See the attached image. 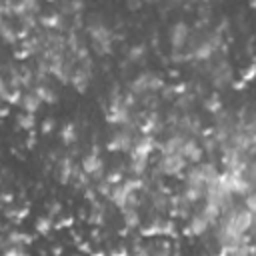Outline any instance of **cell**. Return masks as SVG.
I'll return each instance as SVG.
<instances>
[{
    "instance_id": "cell-1",
    "label": "cell",
    "mask_w": 256,
    "mask_h": 256,
    "mask_svg": "<svg viewBox=\"0 0 256 256\" xmlns=\"http://www.w3.org/2000/svg\"><path fill=\"white\" fill-rule=\"evenodd\" d=\"M88 32H90V38L96 46V52L98 54H110L112 52V30L102 24V22H94L88 26Z\"/></svg>"
},
{
    "instance_id": "cell-2",
    "label": "cell",
    "mask_w": 256,
    "mask_h": 256,
    "mask_svg": "<svg viewBox=\"0 0 256 256\" xmlns=\"http://www.w3.org/2000/svg\"><path fill=\"white\" fill-rule=\"evenodd\" d=\"M106 120L110 124H120V126H128L130 124V110L124 106L118 88H114V92L110 94V108L106 112Z\"/></svg>"
},
{
    "instance_id": "cell-3",
    "label": "cell",
    "mask_w": 256,
    "mask_h": 256,
    "mask_svg": "<svg viewBox=\"0 0 256 256\" xmlns=\"http://www.w3.org/2000/svg\"><path fill=\"white\" fill-rule=\"evenodd\" d=\"M162 86H164V82H162V78L158 74H154V72H142V74H138L132 80L130 92L134 96L136 94H152L156 90H162Z\"/></svg>"
},
{
    "instance_id": "cell-4",
    "label": "cell",
    "mask_w": 256,
    "mask_h": 256,
    "mask_svg": "<svg viewBox=\"0 0 256 256\" xmlns=\"http://www.w3.org/2000/svg\"><path fill=\"white\" fill-rule=\"evenodd\" d=\"M42 60H44V58H42ZM46 62H48V72H50L52 76H56V78H58L60 82H64V84L70 82L72 72H74V66H72L70 58H64V54H56V56L48 58Z\"/></svg>"
},
{
    "instance_id": "cell-5",
    "label": "cell",
    "mask_w": 256,
    "mask_h": 256,
    "mask_svg": "<svg viewBox=\"0 0 256 256\" xmlns=\"http://www.w3.org/2000/svg\"><path fill=\"white\" fill-rule=\"evenodd\" d=\"M158 170L164 176H180L186 170V160L182 154H166L158 160Z\"/></svg>"
},
{
    "instance_id": "cell-6",
    "label": "cell",
    "mask_w": 256,
    "mask_h": 256,
    "mask_svg": "<svg viewBox=\"0 0 256 256\" xmlns=\"http://www.w3.org/2000/svg\"><path fill=\"white\" fill-rule=\"evenodd\" d=\"M156 138L152 134H142L138 138H134V144L130 148V158H140V160H148L150 154L156 148Z\"/></svg>"
},
{
    "instance_id": "cell-7",
    "label": "cell",
    "mask_w": 256,
    "mask_h": 256,
    "mask_svg": "<svg viewBox=\"0 0 256 256\" xmlns=\"http://www.w3.org/2000/svg\"><path fill=\"white\" fill-rule=\"evenodd\" d=\"M188 38H190V26L186 22L180 20V22L172 24V28H170V46H172L174 54H180L184 50Z\"/></svg>"
},
{
    "instance_id": "cell-8",
    "label": "cell",
    "mask_w": 256,
    "mask_h": 256,
    "mask_svg": "<svg viewBox=\"0 0 256 256\" xmlns=\"http://www.w3.org/2000/svg\"><path fill=\"white\" fill-rule=\"evenodd\" d=\"M70 84H72L74 90L80 92V94L88 90V86H90V58L84 60V62H80L78 68H74L72 78H70Z\"/></svg>"
},
{
    "instance_id": "cell-9",
    "label": "cell",
    "mask_w": 256,
    "mask_h": 256,
    "mask_svg": "<svg viewBox=\"0 0 256 256\" xmlns=\"http://www.w3.org/2000/svg\"><path fill=\"white\" fill-rule=\"evenodd\" d=\"M132 144H134L132 130L124 128V130H118V132H116V134H114V136L108 140L106 148H108L110 152H130Z\"/></svg>"
},
{
    "instance_id": "cell-10",
    "label": "cell",
    "mask_w": 256,
    "mask_h": 256,
    "mask_svg": "<svg viewBox=\"0 0 256 256\" xmlns=\"http://www.w3.org/2000/svg\"><path fill=\"white\" fill-rule=\"evenodd\" d=\"M80 166H82V172L84 174H88L90 178H94V180H102L104 176V160L100 158V154H86L84 158H82V162H80Z\"/></svg>"
},
{
    "instance_id": "cell-11",
    "label": "cell",
    "mask_w": 256,
    "mask_h": 256,
    "mask_svg": "<svg viewBox=\"0 0 256 256\" xmlns=\"http://www.w3.org/2000/svg\"><path fill=\"white\" fill-rule=\"evenodd\" d=\"M230 80H232V68H230V64L226 60L218 62L216 68L212 70V84L216 88H222V86L230 84Z\"/></svg>"
},
{
    "instance_id": "cell-12",
    "label": "cell",
    "mask_w": 256,
    "mask_h": 256,
    "mask_svg": "<svg viewBox=\"0 0 256 256\" xmlns=\"http://www.w3.org/2000/svg\"><path fill=\"white\" fill-rule=\"evenodd\" d=\"M182 158L188 162H192V164H200V160H202V146L194 140V138H186V142H184V146H182Z\"/></svg>"
},
{
    "instance_id": "cell-13",
    "label": "cell",
    "mask_w": 256,
    "mask_h": 256,
    "mask_svg": "<svg viewBox=\"0 0 256 256\" xmlns=\"http://www.w3.org/2000/svg\"><path fill=\"white\" fill-rule=\"evenodd\" d=\"M186 142V136L184 134H172L170 138H166L162 144H160V150H162V156L166 154H180L182 152V146Z\"/></svg>"
},
{
    "instance_id": "cell-14",
    "label": "cell",
    "mask_w": 256,
    "mask_h": 256,
    "mask_svg": "<svg viewBox=\"0 0 256 256\" xmlns=\"http://www.w3.org/2000/svg\"><path fill=\"white\" fill-rule=\"evenodd\" d=\"M168 206H170V214L174 218H188L192 204H188L182 196H170L168 198Z\"/></svg>"
},
{
    "instance_id": "cell-15",
    "label": "cell",
    "mask_w": 256,
    "mask_h": 256,
    "mask_svg": "<svg viewBox=\"0 0 256 256\" xmlns=\"http://www.w3.org/2000/svg\"><path fill=\"white\" fill-rule=\"evenodd\" d=\"M210 228V224L200 216V212L198 214H194L190 220H188V224H186V234L188 236H202L206 230Z\"/></svg>"
},
{
    "instance_id": "cell-16",
    "label": "cell",
    "mask_w": 256,
    "mask_h": 256,
    "mask_svg": "<svg viewBox=\"0 0 256 256\" xmlns=\"http://www.w3.org/2000/svg\"><path fill=\"white\" fill-rule=\"evenodd\" d=\"M38 22L40 26L48 28V30H62L64 26V16L60 12H48V14H42L38 16Z\"/></svg>"
},
{
    "instance_id": "cell-17",
    "label": "cell",
    "mask_w": 256,
    "mask_h": 256,
    "mask_svg": "<svg viewBox=\"0 0 256 256\" xmlns=\"http://www.w3.org/2000/svg\"><path fill=\"white\" fill-rule=\"evenodd\" d=\"M72 172H74V162H72V158H68V156L60 158V162H58V180H60L62 184L70 182V180H72Z\"/></svg>"
},
{
    "instance_id": "cell-18",
    "label": "cell",
    "mask_w": 256,
    "mask_h": 256,
    "mask_svg": "<svg viewBox=\"0 0 256 256\" xmlns=\"http://www.w3.org/2000/svg\"><path fill=\"white\" fill-rule=\"evenodd\" d=\"M40 98L34 94V92H26V94H22V102H20V106H22V110L26 112V114H36L38 112V108H40Z\"/></svg>"
},
{
    "instance_id": "cell-19",
    "label": "cell",
    "mask_w": 256,
    "mask_h": 256,
    "mask_svg": "<svg viewBox=\"0 0 256 256\" xmlns=\"http://www.w3.org/2000/svg\"><path fill=\"white\" fill-rule=\"evenodd\" d=\"M180 196H182L188 204H196L198 200L204 198V186H192V184H186Z\"/></svg>"
},
{
    "instance_id": "cell-20",
    "label": "cell",
    "mask_w": 256,
    "mask_h": 256,
    "mask_svg": "<svg viewBox=\"0 0 256 256\" xmlns=\"http://www.w3.org/2000/svg\"><path fill=\"white\" fill-rule=\"evenodd\" d=\"M32 92L40 98V102H46V104H56L58 102V94L50 86H46V84H38Z\"/></svg>"
},
{
    "instance_id": "cell-21",
    "label": "cell",
    "mask_w": 256,
    "mask_h": 256,
    "mask_svg": "<svg viewBox=\"0 0 256 256\" xmlns=\"http://www.w3.org/2000/svg\"><path fill=\"white\" fill-rule=\"evenodd\" d=\"M220 214H222V212H220V208H218L216 204H210V202H206V204H204V208L200 210V216H202L210 226H212V224H216V220L220 218Z\"/></svg>"
},
{
    "instance_id": "cell-22",
    "label": "cell",
    "mask_w": 256,
    "mask_h": 256,
    "mask_svg": "<svg viewBox=\"0 0 256 256\" xmlns=\"http://www.w3.org/2000/svg\"><path fill=\"white\" fill-rule=\"evenodd\" d=\"M0 38H2L4 42H8V44H16V42H18L16 28H14L10 22H6V20L0 22Z\"/></svg>"
},
{
    "instance_id": "cell-23",
    "label": "cell",
    "mask_w": 256,
    "mask_h": 256,
    "mask_svg": "<svg viewBox=\"0 0 256 256\" xmlns=\"http://www.w3.org/2000/svg\"><path fill=\"white\" fill-rule=\"evenodd\" d=\"M184 180H186V184H192V186H204V174H202L200 164L192 166V168L186 172Z\"/></svg>"
},
{
    "instance_id": "cell-24",
    "label": "cell",
    "mask_w": 256,
    "mask_h": 256,
    "mask_svg": "<svg viewBox=\"0 0 256 256\" xmlns=\"http://www.w3.org/2000/svg\"><path fill=\"white\" fill-rule=\"evenodd\" d=\"M156 130H160V122H158V116L152 112V114H148V116L144 118V122L140 124V132H142V134H152V132H156Z\"/></svg>"
},
{
    "instance_id": "cell-25",
    "label": "cell",
    "mask_w": 256,
    "mask_h": 256,
    "mask_svg": "<svg viewBox=\"0 0 256 256\" xmlns=\"http://www.w3.org/2000/svg\"><path fill=\"white\" fill-rule=\"evenodd\" d=\"M122 216H124V224L128 230L132 228H138L140 226V214L136 208H128V210H122Z\"/></svg>"
},
{
    "instance_id": "cell-26",
    "label": "cell",
    "mask_w": 256,
    "mask_h": 256,
    "mask_svg": "<svg viewBox=\"0 0 256 256\" xmlns=\"http://www.w3.org/2000/svg\"><path fill=\"white\" fill-rule=\"evenodd\" d=\"M6 242H8V246H24V244L32 242V236L26 234V232H10Z\"/></svg>"
},
{
    "instance_id": "cell-27",
    "label": "cell",
    "mask_w": 256,
    "mask_h": 256,
    "mask_svg": "<svg viewBox=\"0 0 256 256\" xmlns=\"http://www.w3.org/2000/svg\"><path fill=\"white\" fill-rule=\"evenodd\" d=\"M204 108L208 110V112H212V114H220L222 112V100H220V96L218 94H210L206 100H204Z\"/></svg>"
},
{
    "instance_id": "cell-28",
    "label": "cell",
    "mask_w": 256,
    "mask_h": 256,
    "mask_svg": "<svg viewBox=\"0 0 256 256\" xmlns=\"http://www.w3.org/2000/svg\"><path fill=\"white\" fill-rule=\"evenodd\" d=\"M90 224H94V226H102V224H104V208H102V204H98L96 200L92 202V212H90Z\"/></svg>"
},
{
    "instance_id": "cell-29",
    "label": "cell",
    "mask_w": 256,
    "mask_h": 256,
    "mask_svg": "<svg viewBox=\"0 0 256 256\" xmlns=\"http://www.w3.org/2000/svg\"><path fill=\"white\" fill-rule=\"evenodd\" d=\"M162 222L164 220H154L146 228H140V234L146 236V238H150V236H162Z\"/></svg>"
},
{
    "instance_id": "cell-30",
    "label": "cell",
    "mask_w": 256,
    "mask_h": 256,
    "mask_svg": "<svg viewBox=\"0 0 256 256\" xmlns=\"http://www.w3.org/2000/svg\"><path fill=\"white\" fill-rule=\"evenodd\" d=\"M60 138H62V142H64L66 146L74 144V142H76V128H74V124H66V126L60 130Z\"/></svg>"
},
{
    "instance_id": "cell-31",
    "label": "cell",
    "mask_w": 256,
    "mask_h": 256,
    "mask_svg": "<svg viewBox=\"0 0 256 256\" xmlns=\"http://www.w3.org/2000/svg\"><path fill=\"white\" fill-rule=\"evenodd\" d=\"M50 230H52V218L50 216H40L36 220V232L42 234V236H46Z\"/></svg>"
},
{
    "instance_id": "cell-32",
    "label": "cell",
    "mask_w": 256,
    "mask_h": 256,
    "mask_svg": "<svg viewBox=\"0 0 256 256\" xmlns=\"http://www.w3.org/2000/svg\"><path fill=\"white\" fill-rule=\"evenodd\" d=\"M18 126H20L22 130H32V128L36 126V118H34V114H26V112H22V114L18 116Z\"/></svg>"
},
{
    "instance_id": "cell-33",
    "label": "cell",
    "mask_w": 256,
    "mask_h": 256,
    "mask_svg": "<svg viewBox=\"0 0 256 256\" xmlns=\"http://www.w3.org/2000/svg\"><path fill=\"white\" fill-rule=\"evenodd\" d=\"M144 54H146V46H144V44H136V46L130 48V52H128V60H130V62H138Z\"/></svg>"
},
{
    "instance_id": "cell-34",
    "label": "cell",
    "mask_w": 256,
    "mask_h": 256,
    "mask_svg": "<svg viewBox=\"0 0 256 256\" xmlns=\"http://www.w3.org/2000/svg\"><path fill=\"white\" fill-rule=\"evenodd\" d=\"M2 256H30V254L24 250V246H6Z\"/></svg>"
},
{
    "instance_id": "cell-35",
    "label": "cell",
    "mask_w": 256,
    "mask_h": 256,
    "mask_svg": "<svg viewBox=\"0 0 256 256\" xmlns=\"http://www.w3.org/2000/svg\"><path fill=\"white\" fill-rule=\"evenodd\" d=\"M8 104H20L22 102V90L20 88H16V90H8V94H6V98H4Z\"/></svg>"
},
{
    "instance_id": "cell-36",
    "label": "cell",
    "mask_w": 256,
    "mask_h": 256,
    "mask_svg": "<svg viewBox=\"0 0 256 256\" xmlns=\"http://www.w3.org/2000/svg\"><path fill=\"white\" fill-rule=\"evenodd\" d=\"M104 180H106L110 186H116V184H120V182L124 180V176H122V172H120V170H114V172H110Z\"/></svg>"
},
{
    "instance_id": "cell-37",
    "label": "cell",
    "mask_w": 256,
    "mask_h": 256,
    "mask_svg": "<svg viewBox=\"0 0 256 256\" xmlns=\"http://www.w3.org/2000/svg\"><path fill=\"white\" fill-rule=\"evenodd\" d=\"M94 192H98L100 196H110V192H112V186H110V184H108V182L102 178V180L98 182V186H96V190H94Z\"/></svg>"
},
{
    "instance_id": "cell-38",
    "label": "cell",
    "mask_w": 256,
    "mask_h": 256,
    "mask_svg": "<svg viewBox=\"0 0 256 256\" xmlns=\"http://www.w3.org/2000/svg\"><path fill=\"white\" fill-rule=\"evenodd\" d=\"M194 100V96H190V94H180L178 96V102H176V106L178 108H182V110H186L188 106H190V102Z\"/></svg>"
},
{
    "instance_id": "cell-39",
    "label": "cell",
    "mask_w": 256,
    "mask_h": 256,
    "mask_svg": "<svg viewBox=\"0 0 256 256\" xmlns=\"http://www.w3.org/2000/svg\"><path fill=\"white\" fill-rule=\"evenodd\" d=\"M244 196H246V198H244V204H246L244 208L250 210V212H254V210H256V204H254V192H248V194H244Z\"/></svg>"
},
{
    "instance_id": "cell-40",
    "label": "cell",
    "mask_w": 256,
    "mask_h": 256,
    "mask_svg": "<svg viewBox=\"0 0 256 256\" xmlns=\"http://www.w3.org/2000/svg\"><path fill=\"white\" fill-rule=\"evenodd\" d=\"M60 210H62V204H60V202H50V204H48V216H50V218L56 216V214H60Z\"/></svg>"
},
{
    "instance_id": "cell-41",
    "label": "cell",
    "mask_w": 256,
    "mask_h": 256,
    "mask_svg": "<svg viewBox=\"0 0 256 256\" xmlns=\"http://www.w3.org/2000/svg\"><path fill=\"white\" fill-rule=\"evenodd\" d=\"M52 128H54V120H44V122H42V132H44V134L52 132Z\"/></svg>"
},
{
    "instance_id": "cell-42",
    "label": "cell",
    "mask_w": 256,
    "mask_h": 256,
    "mask_svg": "<svg viewBox=\"0 0 256 256\" xmlns=\"http://www.w3.org/2000/svg\"><path fill=\"white\" fill-rule=\"evenodd\" d=\"M6 94H8V86H6V80L0 76V98L4 100V98H6Z\"/></svg>"
},
{
    "instance_id": "cell-43",
    "label": "cell",
    "mask_w": 256,
    "mask_h": 256,
    "mask_svg": "<svg viewBox=\"0 0 256 256\" xmlns=\"http://www.w3.org/2000/svg\"><path fill=\"white\" fill-rule=\"evenodd\" d=\"M252 74H254V64H250V66H248V70L244 72L242 82H250V80H252Z\"/></svg>"
},
{
    "instance_id": "cell-44",
    "label": "cell",
    "mask_w": 256,
    "mask_h": 256,
    "mask_svg": "<svg viewBox=\"0 0 256 256\" xmlns=\"http://www.w3.org/2000/svg\"><path fill=\"white\" fill-rule=\"evenodd\" d=\"M72 222H74V218H62L58 224H56V228H64V226H72Z\"/></svg>"
},
{
    "instance_id": "cell-45",
    "label": "cell",
    "mask_w": 256,
    "mask_h": 256,
    "mask_svg": "<svg viewBox=\"0 0 256 256\" xmlns=\"http://www.w3.org/2000/svg\"><path fill=\"white\" fill-rule=\"evenodd\" d=\"M0 198H2L4 202H10V200H12V194H0Z\"/></svg>"
},
{
    "instance_id": "cell-46",
    "label": "cell",
    "mask_w": 256,
    "mask_h": 256,
    "mask_svg": "<svg viewBox=\"0 0 256 256\" xmlns=\"http://www.w3.org/2000/svg\"><path fill=\"white\" fill-rule=\"evenodd\" d=\"M154 256H170V254H168V250H158V252H154Z\"/></svg>"
},
{
    "instance_id": "cell-47",
    "label": "cell",
    "mask_w": 256,
    "mask_h": 256,
    "mask_svg": "<svg viewBox=\"0 0 256 256\" xmlns=\"http://www.w3.org/2000/svg\"><path fill=\"white\" fill-rule=\"evenodd\" d=\"M6 114H8V108H2L0 110V116H6Z\"/></svg>"
},
{
    "instance_id": "cell-48",
    "label": "cell",
    "mask_w": 256,
    "mask_h": 256,
    "mask_svg": "<svg viewBox=\"0 0 256 256\" xmlns=\"http://www.w3.org/2000/svg\"><path fill=\"white\" fill-rule=\"evenodd\" d=\"M92 256H104V254H102V252H94Z\"/></svg>"
}]
</instances>
